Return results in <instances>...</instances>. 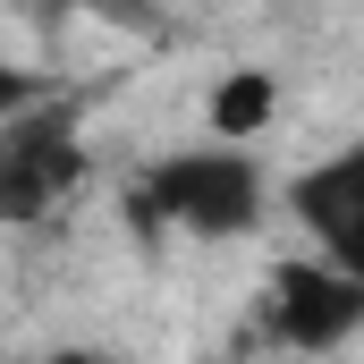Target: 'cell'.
<instances>
[{
  "label": "cell",
  "mask_w": 364,
  "mask_h": 364,
  "mask_svg": "<svg viewBox=\"0 0 364 364\" xmlns=\"http://www.w3.org/2000/svg\"><path fill=\"white\" fill-rule=\"evenodd\" d=\"M127 220L195 237V246H237L272 220V170L255 144H229V136L170 144L127 178Z\"/></svg>",
  "instance_id": "obj_1"
},
{
  "label": "cell",
  "mask_w": 364,
  "mask_h": 364,
  "mask_svg": "<svg viewBox=\"0 0 364 364\" xmlns=\"http://www.w3.org/2000/svg\"><path fill=\"white\" fill-rule=\"evenodd\" d=\"M255 331L288 348V356H331L364 331V279L339 272L331 255H288L263 279V305H255Z\"/></svg>",
  "instance_id": "obj_2"
},
{
  "label": "cell",
  "mask_w": 364,
  "mask_h": 364,
  "mask_svg": "<svg viewBox=\"0 0 364 364\" xmlns=\"http://www.w3.org/2000/svg\"><path fill=\"white\" fill-rule=\"evenodd\" d=\"M279 212L305 229L314 255H331L339 272L364 279V136L331 144L322 161H305L296 178L279 186Z\"/></svg>",
  "instance_id": "obj_3"
},
{
  "label": "cell",
  "mask_w": 364,
  "mask_h": 364,
  "mask_svg": "<svg viewBox=\"0 0 364 364\" xmlns=\"http://www.w3.org/2000/svg\"><path fill=\"white\" fill-rule=\"evenodd\" d=\"M85 186V144L77 136H60V127H9V144H0V203H9V220H34V212H51V203H68Z\"/></svg>",
  "instance_id": "obj_4"
},
{
  "label": "cell",
  "mask_w": 364,
  "mask_h": 364,
  "mask_svg": "<svg viewBox=\"0 0 364 364\" xmlns=\"http://www.w3.org/2000/svg\"><path fill=\"white\" fill-rule=\"evenodd\" d=\"M272 119H279V77L255 68V60H237V68H220L203 85V136L255 144V136H272Z\"/></svg>",
  "instance_id": "obj_5"
},
{
  "label": "cell",
  "mask_w": 364,
  "mask_h": 364,
  "mask_svg": "<svg viewBox=\"0 0 364 364\" xmlns=\"http://www.w3.org/2000/svg\"><path fill=\"white\" fill-rule=\"evenodd\" d=\"M43 364H127V356H119V348H93V339H60Z\"/></svg>",
  "instance_id": "obj_6"
}]
</instances>
